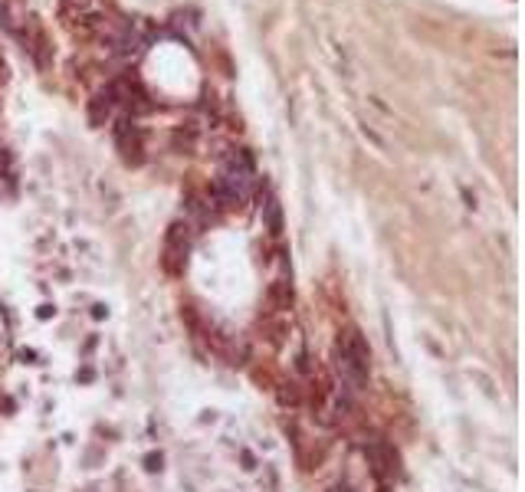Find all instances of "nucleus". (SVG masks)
Wrapping results in <instances>:
<instances>
[{
    "mask_svg": "<svg viewBox=\"0 0 525 492\" xmlns=\"http://www.w3.org/2000/svg\"><path fill=\"white\" fill-rule=\"evenodd\" d=\"M342 355H345L351 364H358L361 371H368V364H371V348H368V342L361 338L358 328H351L345 335V348H342Z\"/></svg>",
    "mask_w": 525,
    "mask_h": 492,
    "instance_id": "1",
    "label": "nucleus"
},
{
    "mask_svg": "<svg viewBox=\"0 0 525 492\" xmlns=\"http://www.w3.org/2000/svg\"><path fill=\"white\" fill-rule=\"evenodd\" d=\"M270 302L276 305V309H289L292 305V285L289 283H272V289H270Z\"/></svg>",
    "mask_w": 525,
    "mask_h": 492,
    "instance_id": "2",
    "label": "nucleus"
}]
</instances>
